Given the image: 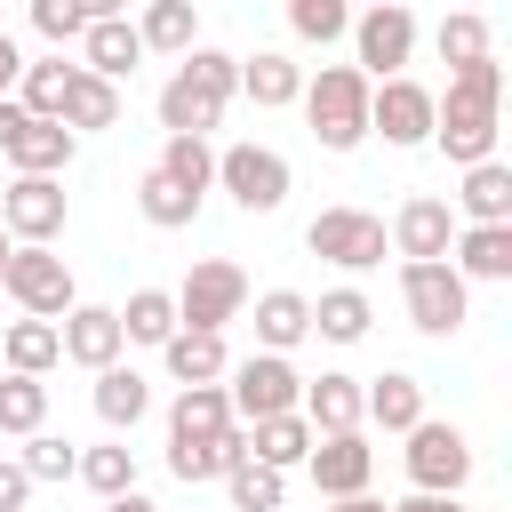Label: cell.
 Instances as JSON below:
<instances>
[{
  "mask_svg": "<svg viewBox=\"0 0 512 512\" xmlns=\"http://www.w3.org/2000/svg\"><path fill=\"white\" fill-rule=\"evenodd\" d=\"M0 432H16V440L48 432V384L40 376H0Z\"/></svg>",
  "mask_w": 512,
  "mask_h": 512,
  "instance_id": "8d00e7d4",
  "label": "cell"
},
{
  "mask_svg": "<svg viewBox=\"0 0 512 512\" xmlns=\"http://www.w3.org/2000/svg\"><path fill=\"white\" fill-rule=\"evenodd\" d=\"M240 88H248L264 112H280V104H296V96H304V64H296V56H280V48H256V56H240Z\"/></svg>",
  "mask_w": 512,
  "mask_h": 512,
  "instance_id": "d4e9b609",
  "label": "cell"
},
{
  "mask_svg": "<svg viewBox=\"0 0 512 512\" xmlns=\"http://www.w3.org/2000/svg\"><path fill=\"white\" fill-rule=\"evenodd\" d=\"M416 56V8L400 0H376L368 16H352V72L376 88V80H400Z\"/></svg>",
  "mask_w": 512,
  "mask_h": 512,
  "instance_id": "8992f818",
  "label": "cell"
},
{
  "mask_svg": "<svg viewBox=\"0 0 512 512\" xmlns=\"http://www.w3.org/2000/svg\"><path fill=\"white\" fill-rule=\"evenodd\" d=\"M64 128H72V136H80V128H120V88L96 80V72H72V88H64Z\"/></svg>",
  "mask_w": 512,
  "mask_h": 512,
  "instance_id": "d6a6232c",
  "label": "cell"
},
{
  "mask_svg": "<svg viewBox=\"0 0 512 512\" xmlns=\"http://www.w3.org/2000/svg\"><path fill=\"white\" fill-rule=\"evenodd\" d=\"M296 104H304L320 152H352V144H368V80H360L352 64H320V72L304 80Z\"/></svg>",
  "mask_w": 512,
  "mask_h": 512,
  "instance_id": "3957f363",
  "label": "cell"
},
{
  "mask_svg": "<svg viewBox=\"0 0 512 512\" xmlns=\"http://www.w3.org/2000/svg\"><path fill=\"white\" fill-rule=\"evenodd\" d=\"M72 480H88L104 504H112V496H136V448H120V440H112V448H80V472H72Z\"/></svg>",
  "mask_w": 512,
  "mask_h": 512,
  "instance_id": "f35d334b",
  "label": "cell"
},
{
  "mask_svg": "<svg viewBox=\"0 0 512 512\" xmlns=\"http://www.w3.org/2000/svg\"><path fill=\"white\" fill-rule=\"evenodd\" d=\"M232 96H240V56L192 48V56L176 64V80L160 88V128H168V136H208Z\"/></svg>",
  "mask_w": 512,
  "mask_h": 512,
  "instance_id": "7a4b0ae2",
  "label": "cell"
},
{
  "mask_svg": "<svg viewBox=\"0 0 512 512\" xmlns=\"http://www.w3.org/2000/svg\"><path fill=\"white\" fill-rule=\"evenodd\" d=\"M0 288H8V304H16L24 320H64V312L80 304V288H72V264H64L56 248H8V264H0Z\"/></svg>",
  "mask_w": 512,
  "mask_h": 512,
  "instance_id": "5b68a950",
  "label": "cell"
},
{
  "mask_svg": "<svg viewBox=\"0 0 512 512\" xmlns=\"http://www.w3.org/2000/svg\"><path fill=\"white\" fill-rule=\"evenodd\" d=\"M288 32L312 40V48H328V40L352 32V8H344V0H288Z\"/></svg>",
  "mask_w": 512,
  "mask_h": 512,
  "instance_id": "ab89813d",
  "label": "cell"
},
{
  "mask_svg": "<svg viewBox=\"0 0 512 512\" xmlns=\"http://www.w3.org/2000/svg\"><path fill=\"white\" fill-rule=\"evenodd\" d=\"M384 240L400 248V264H448V248H456V208H448L440 192H416V200H400V216H392Z\"/></svg>",
  "mask_w": 512,
  "mask_h": 512,
  "instance_id": "5bb4252c",
  "label": "cell"
},
{
  "mask_svg": "<svg viewBox=\"0 0 512 512\" xmlns=\"http://www.w3.org/2000/svg\"><path fill=\"white\" fill-rule=\"evenodd\" d=\"M400 304L424 336H456L472 320V288L448 272V264H400Z\"/></svg>",
  "mask_w": 512,
  "mask_h": 512,
  "instance_id": "30bf717a",
  "label": "cell"
},
{
  "mask_svg": "<svg viewBox=\"0 0 512 512\" xmlns=\"http://www.w3.org/2000/svg\"><path fill=\"white\" fill-rule=\"evenodd\" d=\"M296 416L312 424V440H336V432H360V376H304V400Z\"/></svg>",
  "mask_w": 512,
  "mask_h": 512,
  "instance_id": "ac0fdd59",
  "label": "cell"
},
{
  "mask_svg": "<svg viewBox=\"0 0 512 512\" xmlns=\"http://www.w3.org/2000/svg\"><path fill=\"white\" fill-rule=\"evenodd\" d=\"M368 320H376V304H368L360 288H328V296L312 304V336H328V344H360Z\"/></svg>",
  "mask_w": 512,
  "mask_h": 512,
  "instance_id": "836d02e7",
  "label": "cell"
},
{
  "mask_svg": "<svg viewBox=\"0 0 512 512\" xmlns=\"http://www.w3.org/2000/svg\"><path fill=\"white\" fill-rule=\"evenodd\" d=\"M216 184H224L248 216H272V208L288 200V160H280L272 144H224V152H216Z\"/></svg>",
  "mask_w": 512,
  "mask_h": 512,
  "instance_id": "8fae6325",
  "label": "cell"
},
{
  "mask_svg": "<svg viewBox=\"0 0 512 512\" xmlns=\"http://www.w3.org/2000/svg\"><path fill=\"white\" fill-rule=\"evenodd\" d=\"M96 16H120V0H32V32H40V40H56V48H64V40H80Z\"/></svg>",
  "mask_w": 512,
  "mask_h": 512,
  "instance_id": "d590c367",
  "label": "cell"
},
{
  "mask_svg": "<svg viewBox=\"0 0 512 512\" xmlns=\"http://www.w3.org/2000/svg\"><path fill=\"white\" fill-rule=\"evenodd\" d=\"M368 136H384V144H432V88L424 80H376L368 88Z\"/></svg>",
  "mask_w": 512,
  "mask_h": 512,
  "instance_id": "4fadbf2b",
  "label": "cell"
},
{
  "mask_svg": "<svg viewBox=\"0 0 512 512\" xmlns=\"http://www.w3.org/2000/svg\"><path fill=\"white\" fill-rule=\"evenodd\" d=\"M360 424H384V432H416L424 424V384L408 376V368H384L376 384H360Z\"/></svg>",
  "mask_w": 512,
  "mask_h": 512,
  "instance_id": "44dd1931",
  "label": "cell"
},
{
  "mask_svg": "<svg viewBox=\"0 0 512 512\" xmlns=\"http://www.w3.org/2000/svg\"><path fill=\"white\" fill-rule=\"evenodd\" d=\"M136 40L160 48V56H192V48H200V8H192V0H152V8L136 16Z\"/></svg>",
  "mask_w": 512,
  "mask_h": 512,
  "instance_id": "4316f807",
  "label": "cell"
},
{
  "mask_svg": "<svg viewBox=\"0 0 512 512\" xmlns=\"http://www.w3.org/2000/svg\"><path fill=\"white\" fill-rule=\"evenodd\" d=\"M240 312H248V272H240L232 256H200V264L184 272V288H176V328L224 336Z\"/></svg>",
  "mask_w": 512,
  "mask_h": 512,
  "instance_id": "277c9868",
  "label": "cell"
},
{
  "mask_svg": "<svg viewBox=\"0 0 512 512\" xmlns=\"http://www.w3.org/2000/svg\"><path fill=\"white\" fill-rule=\"evenodd\" d=\"M56 344H64V360L72 368H88V376H104V368H120V320H112V304H72L64 320H56Z\"/></svg>",
  "mask_w": 512,
  "mask_h": 512,
  "instance_id": "2e32d148",
  "label": "cell"
},
{
  "mask_svg": "<svg viewBox=\"0 0 512 512\" xmlns=\"http://www.w3.org/2000/svg\"><path fill=\"white\" fill-rule=\"evenodd\" d=\"M112 320H120V344H168L176 336V296L168 288H136Z\"/></svg>",
  "mask_w": 512,
  "mask_h": 512,
  "instance_id": "1f68e13d",
  "label": "cell"
},
{
  "mask_svg": "<svg viewBox=\"0 0 512 512\" xmlns=\"http://www.w3.org/2000/svg\"><path fill=\"white\" fill-rule=\"evenodd\" d=\"M496 120H504V64H496V56L448 72V96H432V144H440L456 168L496 160Z\"/></svg>",
  "mask_w": 512,
  "mask_h": 512,
  "instance_id": "6da1fadb",
  "label": "cell"
},
{
  "mask_svg": "<svg viewBox=\"0 0 512 512\" xmlns=\"http://www.w3.org/2000/svg\"><path fill=\"white\" fill-rule=\"evenodd\" d=\"M0 152H8V168H16V176H64V168H72V152H80V136H72L64 120H32V112H24V120L0 136Z\"/></svg>",
  "mask_w": 512,
  "mask_h": 512,
  "instance_id": "e0dca14e",
  "label": "cell"
},
{
  "mask_svg": "<svg viewBox=\"0 0 512 512\" xmlns=\"http://www.w3.org/2000/svg\"><path fill=\"white\" fill-rule=\"evenodd\" d=\"M232 432V400L224 384H184L168 400V440H224Z\"/></svg>",
  "mask_w": 512,
  "mask_h": 512,
  "instance_id": "cb8c5ba5",
  "label": "cell"
},
{
  "mask_svg": "<svg viewBox=\"0 0 512 512\" xmlns=\"http://www.w3.org/2000/svg\"><path fill=\"white\" fill-rule=\"evenodd\" d=\"M0 232H8V248H56V232H64V184L56 176H16L0 192Z\"/></svg>",
  "mask_w": 512,
  "mask_h": 512,
  "instance_id": "7c38bea8",
  "label": "cell"
},
{
  "mask_svg": "<svg viewBox=\"0 0 512 512\" xmlns=\"http://www.w3.org/2000/svg\"><path fill=\"white\" fill-rule=\"evenodd\" d=\"M312 456V424L304 416H272V424H248V464H264V472H296Z\"/></svg>",
  "mask_w": 512,
  "mask_h": 512,
  "instance_id": "484cf974",
  "label": "cell"
},
{
  "mask_svg": "<svg viewBox=\"0 0 512 512\" xmlns=\"http://www.w3.org/2000/svg\"><path fill=\"white\" fill-rule=\"evenodd\" d=\"M304 336H312V296H296V288H264V296H256V344L288 360Z\"/></svg>",
  "mask_w": 512,
  "mask_h": 512,
  "instance_id": "603a6c76",
  "label": "cell"
},
{
  "mask_svg": "<svg viewBox=\"0 0 512 512\" xmlns=\"http://www.w3.org/2000/svg\"><path fill=\"white\" fill-rule=\"evenodd\" d=\"M0 360H8V376H48V368L64 360L56 320H8V328H0Z\"/></svg>",
  "mask_w": 512,
  "mask_h": 512,
  "instance_id": "83f0119b",
  "label": "cell"
},
{
  "mask_svg": "<svg viewBox=\"0 0 512 512\" xmlns=\"http://www.w3.org/2000/svg\"><path fill=\"white\" fill-rule=\"evenodd\" d=\"M440 56H448V72L480 64L488 56V16H440Z\"/></svg>",
  "mask_w": 512,
  "mask_h": 512,
  "instance_id": "7bdbcfd3",
  "label": "cell"
},
{
  "mask_svg": "<svg viewBox=\"0 0 512 512\" xmlns=\"http://www.w3.org/2000/svg\"><path fill=\"white\" fill-rule=\"evenodd\" d=\"M384 512H464V496H400V504H384Z\"/></svg>",
  "mask_w": 512,
  "mask_h": 512,
  "instance_id": "bcb514c9",
  "label": "cell"
},
{
  "mask_svg": "<svg viewBox=\"0 0 512 512\" xmlns=\"http://www.w3.org/2000/svg\"><path fill=\"white\" fill-rule=\"evenodd\" d=\"M144 408H152V384H144L136 368H104V376H96V416H104L112 432L144 424Z\"/></svg>",
  "mask_w": 512,
  "mask_h": 512,
  "instance_id": "e575fe53",
  "label": "cell"
},
{
  "mask_svg": "<svg viewBox=\"0 0 512 512\" xmlns=\"http://www.w3.org/2000/svg\"><path fill=\"white\" fill-rule=\"evenodd\" d=\"M448 272H456L464 288H472V280H512V224H456Z\"/></svg>",
  "mask_w": 512,
  "mask_h": 512,
  "instance_id": "ffe728a7",
  "label": "cell"
},
{
  "mask_svg": "<svg viewBox=\"0 0 512 512\" xmlns=\"http://www.w3.org/2000/svg\"><path fill=\"white\" fill-rule=\"evenodd\" d=\"M408 480H416V496H464V480H472V440L456 432V424H416L408 432Z\"/></svg>",
  "mask_w": 512,
  "mask_h": 512,
  "instance_id": "ba28073f",
  "label": "cell"
},
{
  "mask_svg": "<svg viewBox=\"0 0 512 512\" xmlns=\"http://www.w3.org/2000/svg\"><path fill=\"white\" fill-rule=\"evenodd\" d=\"M136 64H144V40H136V24H128V16H96V24L80 32V72H96V80H112V88H120Z\"/></svg>",
  "mask_w": 512,
  "mask_h": 512,
  "instance_id": "d6986e66",
  "label": "cell"
},
{
  "mask_svg": "<svg viewBox=\"0 0 512 512\" xmlns=\"http://www.w3.org/2000/svg\"><path fill=\"white\" fill-rule=\"evenodd\" d=\"M328 512H384L376 496H344V504H328Z\"/></svg>",
  "mask_w": 512,
  "mask_h": 512,
  "instance_id": "c3c4849f",
  "label": "cell"
},
{
  "mask_svg": "<svg viewBox=\"0 0 512 512\" xmlns=\"http://www.w3.org/2000/svg\"><path fill=\"white\" fill-rule=\"evenodd\" d=\"M304 472H312V488H320L328 504H344V496H368V480H376V448H368V432H336V440H312Z\"/></svg>",
  "mask_w": 512,
  "mask_h": 512,
  "instance_id": "9a60e30c",
  "label": "cell"
},
{
  "mask_svg": "<svg viewBox=\"0 0 512 512\" xmlns=\"http://www.w3.org/2000/svg\"><path fill=\"white\" fill-rule=\"evenodd\" d=\"M224 488H232V512H280V496H288V480L264 472V464H232Z\"/></svg>",
  "mask_w": 512,
  "mask_h": 512,
  "instance_id": "b9f144b4",
  "label": "cell"
},
{
  "mask_svg": "<svg viewBox=\"0 0 512 512\" xmlns=\"http://www.w3.org/2000/svg\"><path fill=\"white\" fill-rule=\"evenodd\" d=\"M456 224H512V168L504 160H480V168H464V184H456Z\"/></svg>",
  "mask_w": 512,
  "mask_h": 512,
  "instance_id": "7402d4cb",
  "label": "cell"
},
{
  "mask_svg": "<svg viewBox=\"0 0 512 512\" xmlns=\"http://www.w3.org/2000/svg\"><path fill=\"white\" fill-rule=\"evenodd\" d=\"M0 264H8V232H0Z\"/></svg>",
  "mask_w": 512,
  "mask_h": 512,
  "instance_id": "681fc988",
  "label": "cell"
},
{
  "mask_svg": "<svg viewBox=\"0 0 512 512\" xmlns=\"http://www.w3.org/2000/svg\"><path fill=\"white\" fill-rule=\"evenodd\" d=\"M24 496H32L24 464H16V456H0V512H24Z\"/></svg>",
  "mask_w": 512,
  "mask_h": 512,
  "instance_id": "ee69618b",
  "label": "cell"
},
{
  "mask_svg": "<svg viewBox=\"0 0 512 512\" xmlns=\"http://www.w3.org/2000/svg\"><path fill=\"white\" fill-rule=\"evenodd\" d=\"M224 400H232V424H272V416H296L304 400V376L280 360V352H248L240 368H224Z\"/></svg>",
  "mask_w": 512,
  "mask_h": 512,
  "instance_id": "52a82bcc",
  "label": "cell"
},
{
  "mask_svg": "<svg viewBox=\"0 0 512 512\" xmlns=\"http://www.w3.org/2000/svg\"><path fill=\"white\" fill-rule=\"evenodd\" d=\"M152 168H160L176 192H192V200H208V184H216V152H208V136H168Z\"/></svg>",
  "mask_w": 512,
  "mask_h": 512,
  "instance_id": "4dcf8cb0",
  "label": "cell"
},
{
  "mask_svg": "<svg viewBox=\"0 0 512 512\" xmlns=\"http://www.w3.org/2000/svg\"><path fill=\"white\" fill-rule=\"evenodd\" d=\"M72 72H80V64H64V56L24 64V80H16V112H32V120H64V88H72Z\"/></svg>",
  "mask_w": 512,
  "mask_h": 512,
  "instance_id": "f546056e",
  "label": "cell"
},
{
  "mask_svg": "<svg viewBox=\"0 0 512 512\" xmlns=\"http://www.w3.org/2000/svg\"><path fill=\"white\" fill-rule=\"evenodd\" d=\"M16 464H24V480L40 488V480H72V472H80V448H72V440H56V432H32Z\"/></svg>",
  "mask_w": 512,
  "mask_h": 512,
  "instance_id": "60d3db41",
  "label": "cell"
},
{
  "mask_svg": "<svg viewBox=\"0 0 512 512\" xmlns=\"http://www.w3.org/2000/svg\"><path fill=\"white\" fill-rule=\"evenodd\" d=\"M304 248L312 256H328V264H344V272H368V264H384V216H368V208H320L312 224H304Z\"/></svg>",
  "mask_w": 512,
  "mask_h": 512,
  "instance_id": "9c48e42d",
  "label": "cell"
},
{
  "mask_svg": "<svg viewBox=\"0 0 512 512\" xmlns=\"http://www.w3.org/2000/svg\"><path fill=\"white\" fill-rule=\"evenodd\" d=\"M16 80H24V56H16V40L0 32V104H8V88H16Z\"/></svg>",
  "mask_w": 512,
  "mask_h": 512,
  "instance_id": "f6af8a7d",
  "label": "cell"
},
{
  "mask_svg": "<svg viewBox=\"0 0 512 512\" xmlns=\"http://www.w3.org/2000/svg\"><path fill=\"white\" fill-rule=\"evenodd\" d=\"M136 208H144V224H160V232H184V224L200 216V200H192V192H176L160 168H144V176H136Z\"/></svg>",
  "mask_w": 512,
  "mask_h": 512,
  "instance_id": "74e56055",
  "label": "cell"
},
{
  "mask_svg": "<svg viewBox=\"0 0 512 512\" xmlns=\"http://www.w3.org/2000/svg\"><path fill=\"white\" fill-rule=\"evenodd\" d=\"M104 512H160V504H144V496H112Z\"/></svg>",
  "mask_w": 512,
  "mask_h": 512,
  "instance_id": "7dc6e473",
  "label": "cell"
},
{
  "mask_svg": "<svg viewBox=\"0 0 512 512\" xmlns=\"http://www.w3.org/2000/svg\"><path fill=\"white\" fill-rule=\"evenodd\" d=\"M160 360H168L176 384H224V368H232L224 336H192V328H176V336L160 344Z\"/></svg>",
  "mask_w": 512,
  "mask_h": 512,
  "instance_id": "f1b7e54d",
  "label": "cell"
}]
</instances>
